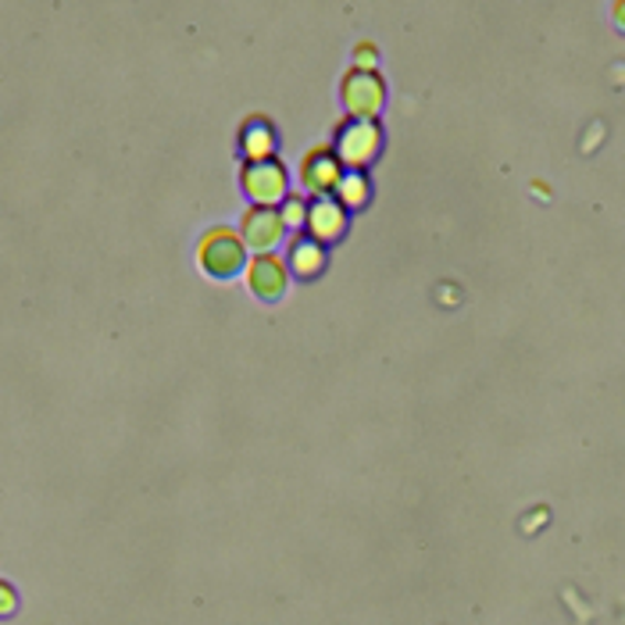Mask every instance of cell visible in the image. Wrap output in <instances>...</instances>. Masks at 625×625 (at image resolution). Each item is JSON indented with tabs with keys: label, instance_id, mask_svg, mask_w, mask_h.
I'll return each instance as SVG.
<instances>
[{
	"label": "cell",
	"instance_id": "6da1fadb",
	"mask_svg": "<svg viewBox=\"0 0 625 625\" xmlns=\"http://www.w3.org/2000/svg\"><path fill=\"white\" fill-rule=\"evenodd\" d=\"M329 147L343 169L364 172L379 158V150H383V126L375 118H343Z\"/></svg>",
	"mask_w": 625,
	"mask_h": 625
},
{
	"label": "cell",
	"instance_id": "7a4b0ae2",
	"mask_svg": "<svg viewBox=\"0 0 625 625\" xmlns=\"http://www.w3.org/2000/svg\"><path fill=\"white\" fill-rule=\"evenodd\" d=\"M197 265H201L208 279L240 276V272L247 268V247H243L236 229H229V225L208 229L201 243H197Z\"/></svg>",
	"mask_w": 625,
	"mask_h": 625
},
{
	"label": "cell",
	"instance_id": "3957f363",
	"mask_svg": "<svg viewBox=\"0 0 625 625\" xmlns=\"http://www.w3.org/2000/svg\"><path fill=\"white\" fill-rule=\"evenodd\" d=\"M240 187L254 208H279L289 193V169L279 161V155L265 161H243Z\"/></svg>",
	"mask_w": 625,
	"mask_h": 625
},
{
	"label": "cell",
	"instance_id": "277c9868",
	"mask_svg": "<svg viewBox=\"0 0 625 625\" xmlns=\"http://www.w3.org/2000/svg\"><path fill=\"white\" fill-rule=\"evenodd\" d=\"M340 100L347 118H375L386 104V80L379 72L350 68L340 80Z\"/></svg>",
	"mask_w": 625,
	"mask_h": 625
},
{
	"label": "cell",
	"instance_id": "5b68a950",
	"mask_svg": "<svg viewBox=\"0 0 625 625\" xmlns=\"http://www.w3.org/2000/svg\"><path fill=\"white\" fill-rule=\"evenodd\" d=\"M343 172H347V169L340 165V158L332 155L329 144L311 147L308 155L300 158V169H297L300 193H308V197H332V190L340 187Z\"/></svg>",
	"mask_w": 625,
	"mask_h": 625
},
{
	"label": "cell",
	"instance_id": "8992f818",
	"mask_svg": "<svg viewBox=\"0 0 625 625\" xmlns=\"http://www.w3.org/2000/svg\"><path fill=\"white\" fill-rule=\"evenodd\" d=\"M240 240L247 251H257V254H272L286 240V225L279 219L276 208H247L240 215Z\"/></svg>",
	"mask_w": 625,
	"mask_h": 625
},
{
	"label": "cell",
	"instance_id": "52a82bcc",
	"mask_svg": "<svg viewBox=\"0 0 625 625\" xmlns=\"http://www.w3.org/2000/svg\"><path fill=\"white\" fill-rule=\"evenodd\" d=\"M247 286L254 297L262 300H279L286 289H289V268L283 262V254H254L247 262Z\"/></svg>",
	"mask_w": 625,
	"mask_h": 625
},
{
	"label": "cell",
	"instance_id": "ba28073f",
	"mask_svg": "<svg viewBox=\"0 0 625 625\" xmlns=\"http://www.w3.org/2000/svg\"><path fill=\"white\" fill-rule=\"evenodd\" d=\"M304 233L322 243V247H329V243H337L347 233V211L332 201V197H311L308 219H304Z\"/></svg>",
	"mask_w": 625,
	"mask_h": 625
},
{
	"label": "cell",
	"instance_id": "9c48e42d",
	"mask_svg": "<svg viewBox=\"0 0 625 625\" xmlns=\"http://www.w3.org/2000/svg\"><path fill=\"white\" fill-rule=\"evenodd\" d=\"M283 262L289 268V276H297V279H318L326 272L329 265V254L326 247L318 240H311L308 233H294L286 243V254H283Z\"/></svg>",
	"mask_w": 625,
	"mask_h": 625
},
{
	"label": "cell",
	"instance_id": "30bf717a",
	"mask_svg": "<svg viewBox=\"0 0 625 625\" xmlns=\"http://www.w3.org/2000/svg\"><path fill=\"white\" fill-rule=\"evenodd\" d=\"M236 144H240V155H243V161H265V158H276L279 133H276V126H272L268 118H262V115H251V118L240 126V133H236Z\"/></svg>",
	"mask_w": 625,
	"mask_h": 625
},
{
	"label": "cell",
	"instance_id": "8fae6325",
	"mask_svg": "<svg viewBox=\"0 0 625 625\" xmlns=\"http://www.w3.org/2000/svg\"><path fill=\"white\" fill-rule=\"evenodd\" d=\"M369 197H372V182L364 172H343L340 179V187L332 190V201H337L343 211H354V208H364L369 204Z\"/></svg>",
	"mask_w": 625,
	"mask_h": 625
},
{
	"label": "cell",
	"instance_id": "7c38bea8",
	"mask_svg": "<svg viewBox=\"0 0 625 625\" xmlns=\"http://www.w3.org/2000/svg\"><path fill=\"white\" fill-rule=\"evenodd\" d=\"M308 201H311V197H304V193H286V197H283V204H279L276 211H279L283 225H286V233H304V219H308Z\"/></svg>",
	"mask_w": 625,
	"mask_h": 625
},
{
	"label": "cell",
	"instance_id": "4fadbf2b",
	"mask_svg": "<svg viewBox=\"0 0 625 625\" xmlns=\"http://www.w3.org/2000/svg\"><path fill=\"white\" fill-rule=\"evenodd\" d=\"M14 607H19V593H14L11 583H4V579H0V618L14 615Z\"/></svg>",
	"mask_w": 625,
	"mask_h": 625
},
{
	"label": "cell",
	"instance_id": "5bb4252c",
	"mask_svg": "<svg viewBox=\"0 0 625 625\" xmlns=\"http://www.w3.org/2000/svg\"><path fill=\"white\" fill-rule=\"evenodd\" d=\"M354 68L375 72V47H372V43H358V51H354Z\"/></svg>",
	"mask_w": 625,
	"mask_h": 625
},
{
	"label": "cell",
	"instance_id": "9a60e30c",
	"mask_svg": "<svg viewBox=\"0 0 625 625\" xmlns=\"http://www.w3.org/2000/svg\"><path fill=\"white\" fill-rule=\"evenodd\" d=\"M612 14H615V25L625 29V0H618V4L612 8Z\"/></svg>",
	"mask_w": 625,
	"mask_h": 625
}]
</instances>
